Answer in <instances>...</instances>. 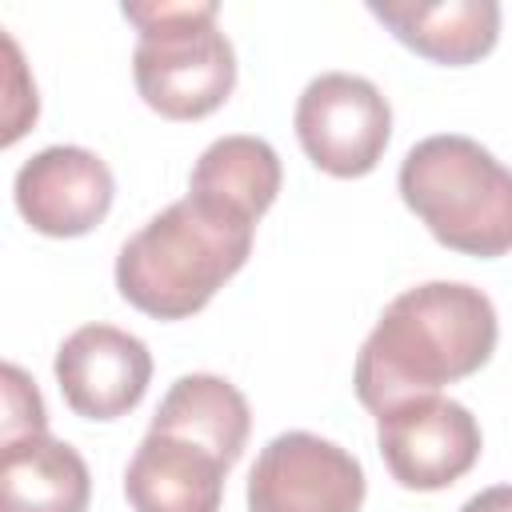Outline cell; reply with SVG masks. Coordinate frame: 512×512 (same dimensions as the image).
Here are the masks:
<instances>
[{"mask_svg":"<svg viewBox=\"0 0 512 512\" xmlns=\"http://www.w3.org/2000/svg\"><path fill=\"white\" fill-rule=\"evenodd\" d=\"M496 308L464 280H428L400 292L368 332L356 356V400L384 416L388 408L436 396L480 372L496 352Z\"/></svg>","mask_w":512,"mask_h":512,"instance_id":"1","label":"cell"},{"mask_svg":"<svg viewBox=\"0 0 512 512\" xmlns=\"http://www.w3.org/2000/svg\"><path fill=\"white\" fill-rule=\"evenodd\" d=\"M252 232L256 224L184 196L124 240L116 288L152 320H188L248 264Z\"/></svg>","mask_w":512,"mask_h":512,"instance_id":"2","label":"cell"},{"mask_svg":"<svg viewBox=\"0 0 512 512\" xmlns=\"http://www.w3.org/2000/svg\"><path fill=\"white\" fill-rule=\"evenodd\" d=\"M396 184L444 248L480 260L512 252V168L472 136L440 132L412 144Z\"/></svg>","mask_w":512,"mask_h":512,"instance_id":"3","label":"cell"},{"mask_svg":"<svg viewBox=\"0 0 512 512\" xmlns=\"http://www.w3.org/2000/svg\"><path fill=\"white\" fill-rule=\"evenodd\" d=\"M120 12L140 32L132 76L152 112L168 120H200L232 96L236 52L216 24V0H152L124 4Z\"/></svg>","mask_w":512,"mask_h":512,"instance_id":"4","label":"cell"},{"mask_svg":"<svg viewBox=\"0 0 512 512\" xmlns=\"http://www.w3.org/2000/svg\"><path fill=\"white\" fill-rule=\"evenodd\" d=\"M296 136L304 156L340 180L368 176L392 136L388 96L352 72H320L296 100Z\"/></svg>","mask_w":512,"mask_h":512,"instance_id":"5","label":"cell"},{"mask_svg":"<svg viewBox=\"0 0 512 512\" xmlns=\"http://www.w3.org/2000/svg\"><path fill=\"white\" fill-rule=\"evenodd\" d=\"M368 492L360 460L316 436H272L248 472V512H360Z\"/></svg>","mask_w":512,"mask_h":512,"instance_id":"6","label":"cell"},{"mask_svg":"<svg viewBox=\"0 0 512 512\" xmlns=\"http://www.w3.org/2000/svg\"><path fill=\"white\" fill-rule=\"evenodd\" d=\"M376 444L400 488L440 492L480 460V424L448 396H416L376 416Z\"/></svg>","mask_w":512,"mask_h":512,"instance_id":"7","label":"cell"},{"mask_svg":"<svg viewBox=\"0 0 512 512\" xmlns=\"http://www.w3.org/2000/svg\"><path fill=\"white\" fill-rule=\"evenodd\" d=\"M56 384L64 404L84 420H116L132 412L152 380V352L116 324H84L56 348Z\"/></svg>","mask_w":512,"mask_h":512,"instance_id":"8","label":"cell"},{"mask_svg":"<svg viewBox=\"0 0 512 512\" xmlns=\"http://www.w3.org/2000/svg\"><path fill=\"white\" fill-rule=\"evenodd\" d=\"M20 216L44 236H84L92 232L116 196L108 164L76 144H52L20 164L12 184Z\"/></svg>","mask_w":512,"mask_h":512,"instance_id":"9","label":"cell"},{"mask_svg":"<svg viewBox=\"0 0 512 512\" xmlns=\"http://www.w3.org/2000/svg\"><path fill=\"white\" fill-rule=\"evenodd\" d=\"M228 460L200 440L148 428L124 472L132 512H220Z\"/></svg>","mask_w":512,"mask_h":512,"instance_id":"10","label":"cell"},{"mask_svg":"<svg viewBox=\"0 0 512 512\" xmlns=\"http://www.w3.org/2000/svg\"><path fill=\"white\" fill-rule=\"evenodd\" d=\"M368 12L392 28V36L432 64H472L496 48L500 4L496 0H372Z\"/></svg>","mask_w":512,"mask_h":512,"instance_id":"11","label":"cell"},{"mask_svg":"<svg viewBox=\"0 0 512 512\" xmlns=\"http://www.w3.org/2000/svg\"><path fill=\"white\" fill-rule=\"evenodd\" d=\"M0 512H88L84 456L48 432L0 444Z\"/></svg>","mask_w":512,"mask_h":512,"instance_id":"12","label":"cell"},{"mask_svg":"<svg viewBox=\"0 0 512 512\" xmlns=\"http://www.w3.org/2000/svg\"><path fill=\"white\" fill-rule=\"evenodd\" d=\"M280 180H284V172H280L276 148L260 136L232 132V136L212 140L200 152V160L188 176V196L256 224L272 208Z\"/></svg>","mask_w":512,"mask_h":512,"instance_id":"13","label":"cell"},{"mask_svg":"<svg viewBox=\"0 0 512 512\" xmlns=\"http://www.w3.org/2000/svg\"><path fill=\"white\" fill-rule=\"evenodd\" d=\"M148 428L200 440L220 460L236 464L252 432V412H248L244 392L232 380L212 376V372H188L164 392Z\"/></svg>","mask_w":512,"mask_h":512,"instance_id":"14","label":"cell"},{"mask_svg":"<svg viewBox=\"0 0 512 512\" xmlns=\"http://www.w3.org/2000/svg\"><path fill=\"white\" fill-rule=\"evenodd\" d=\"M48 432V416H44V400L36 392V384L24 376L20 364H4V420H0V444L24 440Z\"/></svg>","mask_w":512,"mask_h":512,"instance_id":"15","label":"cell"},{"mask_svg":"<svg viewBox=\"0 0 512 512\" xmlns=\"http://www.w3.org/2000/svg\"><path fill=\"white\" fill-rule=\"evenodd\" d=\"M460 512H512V484H492L476 492L472 500H464Z\"/></svg>","mask_w":512,"mask_h":512,"instance_id":"16","label":"cell"}]
</instances>
